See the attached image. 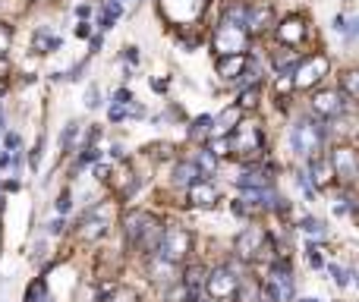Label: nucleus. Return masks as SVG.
Masks as SVG:
<instances>
[{
    "label": "nucleus",
    "mask_w": 359,
    "mask_h": 302,
    "mask_svg": "<svg viewBox=\"0 0 359 302\" xmlns=\"http://www.w3.org/2000/svg\"><path fill=\"white\" fill-rule=\"evenodd\" d=\"M123 230H126V242L136 249H145V252H155L158 242H161L164 226L158 217H151L149 211H129L126 220H123Z\"/></svg>",
    "instance_id": "nucleus-1"
},
{
    "label": "nucleus",
    "mask_w": 359,
    "mask_h": 302,
    "mask_svg": "<svg viewBox=\"0 0 359 302\" xmlns=\"http://www.w3.org/2000/svg\"><path fill=\"white\" fill-rule=\"evenodd\" d=\"M322 142H325V126L319 120L306 117L290 130V145L299 158H315L322 151Z\"/></svg>",
    "instance_id": "nucleus-2"
},
{
    "label": "nucleus",
    "mask_w": 359,
    "mask_h": 302,
    "mask_svg": "<svg viewBox=\"0 0 359 302\" xmlns=\"http://www.w3.org/2000/svg\"><path fill=\"white\" fill-rule=\"evenodd\" d=\"M246 48H249V32H246V26L224 16L221 26L215 28V51L224 57V54H243Z\"/></svg>",
    "instance_id": "nucleus-3"
},
{
    "label": "nucleus",
    "mask_w": 359,
    "mask_h": 302,
    "mask_svg": "<svg viewBox=\"0 0 359 302\" xmlns=\"http://www.w3.org/2000/svg\"><path fill=\"white\" fill-rule=\"evenodd\" d=\"M190 249H192L190 230H183V226H164L161 242H158L155 252L161 255V261H167V265H176V261H183L186 255H190Z\"/></svg>",
    "instance_id": "nucleus-4"
},
{
    "label": "nucleus",
    "mask_w": 359,
    "mask_h": 302,
    "mask_svg": "<svg viewBox=\"0 0 359 302\" xmlns=\"http://www.w3.org/2000/svg\"><path fill=\"white\" fill-rule=\"evenodd\" d=\"M262 148H265V139L256 123H237V130L227 139V151L237 154V158H256V154H262Z\"/></svg>",
    "instance_id": "nucleus-5"
},
{
    "label": "nucleus",
    "mask_w": 359,
    "mask_h": 302,
    "mask_svg": "<svg viewBox=\"0 0 359 302\" xmlns=\"http://www.w3.org/2000/svg\"><path fill=\"white\" fill-rule=\"evenodd\" d=\"M237 287H240V277H237V271L233 268H215V271L205 274V293H208L215 302L233 299Z\"/></svg>",
    "instance_id": "nucleus-6"
},
{
    "label": "nucleus",
    "mask_w": 359,
    "mask_h": 302,
    "mask_svg": "<svg viewBox=\"0 0 359 302\" xmlns=\"http://www.w3.org/2000/svg\"><path fill=\"white\" fill-rule=\"evenodd\" d=\"M293 89H312L315 82H322L328 76V57H306V60L297 63V69H293Z\"/></svg>",
    "instance_id": "nucleus-7"
},
{
    "label": "nucleus",
    "mask_w": 359,
    "mask_h": 302,
    "mask_svg": "<svg viewBox=\"0 0 359 302\" xmlns=\"http://www.w3.org/2000/svg\"><path fill=\"white\" fill-rule=\"evenodd\" d=\"M161 10L170 22L183 26V22H196L205 13V0H161Z\"/></svg>",
    "instance_id": "nucleus-8"
},
{
    "label": "nucleus",
    "mask_w": 359,
    "mask_h": 302,
    "mask_svg": "<svg viewBox=\"0 0 359 302\" xmlns=\"http://www.w3.org/2000/svg\"><path fill=\"white\" fill-rule=\"evenodd\" d=\"M265 249H268V236H265L262 226H249V230H243L237 240V255L243 261H258L265 255Z\"/></svg>",
    "instance_id": "nucleus-9"
},
{
    "label": "nucleus",
    "mask_w": 359,
    "mask_h": 302,
    "mask_svg": "<svg viewBox=\"0 0 359 302\" xmlns=\"http://www.w3.org/2000/svg\"><path fill=\"white\" fill-rule=\"evenodd\" d=\"M331 170L334 177L340 179V183H356L359 179V158H356V151L353 148H337L334 151V158H331Z\"/></svg>",
    "instance_id": "nucleus-10"
},
{
    "label": "nucleus",
    "mask_w": 359,
    "mask_h": 302,
    "mask_svg": "<svg viewBox=\"0 0 359 302\" xmlns=\"http://www.w3.org/2000/svg\"><path fill=\"white\" fill-rule=\"evenodd\" d=\"M268 290L278 296V302H290L293 299V274H290V265H287V261H274L272 265Z\"/></svg>",
    "instance_id": "nucleus-11"
},
{
    "label": "nucleus",
    "mask_w": 359,
    "mask_h": 302,
    "mask_svg": "<svg viewBox=\"0 0 359 302\" xmlns=\"http://www.w3.org/2000/svg\"><path fill=\"white\" fill-rule=\"evenodd\" d=\"M312 110L319 117H340L344 114V101H340V91H319L312 98Z\"/></svg>",
    "instance_id": "nucleus-12"
},
{
    "label": "nucleus",
    "mask_w": 359,
    "mask_h": 302,
    "mask_svg": "<svg viewBox=\"0 0 359 302\" xmlns=\"http://www.w3.org/2000/svg\"><path fill=\"white\" fill-rule=\"evenodd\" d=\"M205 274H208V271H205L202 265H192V268H186V274H183L186 302H196L199 296H202V290H205Z\"/></svg>",
    "instance_id": "nucleus-13"
},
{
    "label": "nucleus",
    "mask_w": 359,
    "mask_h": 302,
    "mask_svg": "<svg viewBox=\"0 0 359 302\" xmlns=\"http://www.w3.org/2000/svg\"><path fill=\"white\" fill-rule=\"evenodd\" d=\"M190 202L199 208H208L217 202V189L215 183H208V179H196V183L190 186Z\"/></svg>",
    "instance_id": "nucleus-14"
},
{
    "label": "nucleus",
    "mask_w": 359,
    "mask_h": 302,
    "mask_svg": "<svg viewBox=\"0 0 359 302\" xmlns=\"http://www.w3.org/2000/svg\"><path fill=\"white\" fill-rule=\"evenodd\" d=\"M278 38H281L284 44H299V42L306 38L303 19H299V16H287V19L278 26Z\"/></svg>",
    "instance_id": "nucleus-15"
},
{
    "label": "nucleus",
    "mask_w": 359,
    "mask_h": 302,
    "mask_svg": "<svg viewBox=\"0 0 359 302\" xmlns=\"http://www.w3.org/2000/svg\"><path fill=\"white\" fill-rule=\"evenodd\" d=\"M246 66V57L243 54H224L221 60H217V76H224V79H233V76H240Z\"/></svg>",
    "instance_id": "nucleus-16"
},
{
    "label": "nucleus",
    "mask_w": 359,
    "mask_h": 302,
    "mask_svg": "<svg viewBox=\"0 0 359 302\" xmlns=\"http://www.w3.org/2000/svg\"><path fill=\"white\" fill-rule=\"evenodd\" d=\"M268 26H272V7H252L246 13V28L249 32H265Z\"/></svg>",
    "instance_id": "nucleus-17"
},
{
    "label": "nucleus",
    "mask_w": 359,
    "mask_h": 302,
    "mask_svg": "<svg viewBox=\"0 0 359 302\" xmlns=\"http://www.w3.org/2000/svg\"><path fill=\"white\" fill-rule=\"evenodd\" d=\"M309 161H312V164H309V170H312V179H315V189H325V186L334 179L331 164H328V161H322L319 154H315V158H309Z\"/></svg>",
    "instance_id": "nucleus-18"
},
{
    "label": "nucleus",
    "mask_w": 359,
    "mask_h": 302,
    "mask_svg": "<svg viewBox=\"0 0 359 302\" xmlns=\"http://www.w3.org/2000/svg\"><path fill=\"white\" fill-rule=\"evenodd\" d=\"M240 189H265V186H272V177L265 170H246L237 177Z\"/></svg>",
    "instance_id": "nucleus-19"
},
{
    "label": "nucleus",
    "mask_w": 359,
    "mask_h": 302,
    "mask_svg": "<svg viewBox=\"0 0 359 302\" xmlns=\"http://www.w3.org/2000/svg\"><path fill=\"white\" fill-rule=\"evenodd\" d=\"M196 179H202V170H199L196 164H180V167L174 170V183H176V186H186V189H190Z\"/></svg>",
    "instance_id": "nucleus-20"
},
{
    "label": "nucleus",
    "mask_w": 359,
    "mask_h": 302,
    "mask_svg": "<svg viewBox=\"0 0 359 302\" xmlns=\"http://www.w3.org/2000/svg\"><path fill=\"white\" fill-rule=\"evenodd\" d=\"M334 28H337V35H344V38H359V16H337L334 19Z\"/></svg>",
    "instance_id": "nucleus-21"
},
{
    "label": "nucleus",
    "mask_w": 359,
    "mask_h": 302,
    "mask_svg": "<svg viewBox=\"0 0 359 302\" xmlns=\"http://www.w3.org/2000/svg\"><path fill=\"white\" fill-rule=\"evenodd\" d=\"M104 302H139V296L129 287H108L104 290Z\"/></svg>",
    "instance_id": "nucleus-22"
},
{
    "label": "nucleus",
    "mask_w": 359,
    "mask_h": 302,
    "mask_svg": "<svg viewBox=\"0 0 359 302\" xmlns=\"http://www.w3.org/2000/svg\"><path fill=\"white\" fill-rule=\"evenodd\" d=\"M340 95L359 98V69H350V73L340 76Z\"/></svg>",
    "instance_id": "nucleus-23"
},
{
    "label": "nucleus",
    "mask_w": 359,
    "mask_h": 302,
    "mask_svg": "<svg viewBox=\"0 0 359 302\" xmlns=\"http://www.w3.org/2000/svg\"><path fill=\"white\" fill-rule=\"evenodd\" d=\"M57 48H60V38H51L48 28H41V32L35 35V51H38V54H48V51H57Z\"/></svg>",
    "instance_id": "nucleus-24"
},
{
    "label": "nucleus",
    "mask_w": 359,
    "mask_h": 302,
    "mask_svg": "<svg viewBox=\"0 0 359 302\" xmlns=\"http://www.w3.org/2000/svg\"><path fill=\"white\" fill-rule=\"evenodd\" d=\"M297 63H299V57H297V54H290V51H284V54L274 57V69H278L281 76H290L293 69H297Z\"/></svg>",
    "instance_id": "nucleus-25"
},
{
    "label": "nucleus",
    "mask_w": 359,
    "mask_h": 302,
    "mask_svg": "<svg viewBox=\"0 0 359 302\" xmlns=\"http://www.w3.org/2000/svg\"><path fill=\"white\" fill-rule=\"evenodd\" d=\"M258 293H262V290H258L256 283L240 281V287H237V293H233V299H240V302H258Z\"/></svg>",
    "instance_id": "nucleus-26"
},
{
    "label": "nucleus",
    "mask_w": 359,
    "mask_h": 302,
    "mask_svg": "<svg viewBox=\"0 0 359 302\" xmlns=\"http://www.w3.org/2000/svg\"><path fill=\"white\" fill-rule=\"evenodd\" d=\"M211 123H215V120H211V117H199L196 123L190 126V139H192V142H199V139H205V136H208V132H211Z\"/></svg>",
    "instance_id": "nucleus-27"
},
{
    "label": "nucleus",
    "mask_w": 359,
    "mask_h": 302,
    "mask_svg": "<svg viewBox=\"0 0 359 302\" xmlns=\"http://www.w3.org/2000/svg\"><path fill=\"white\" fill-rule=\"evenodd\" d=\"M123 13V3H117V0H108V7H104V16H101V28H110L117 22V16Z\"/></svg>",
    "instance_id": "nucleus-28"
},
{
    "label": "nucleus",
    "mask_w": 359,
    "mask_h": 302,
    "mask_svg": "<svg viewBox=\"0 0 359 302\" xmlns=\"http://www.w3.org/2000/svg\"><path fill=\"white\" fill-rule=\"evenodd\" d=\"M26 302H51L48 299V287L41 281H35L32 287H28V293H26Z\"/></svg>",
    "instance_id": "nucleus-29"
},
{
    "label": "nucleus",
    "mask_w": 359,
    "mask_h": 302,
    "mask_svg": "<svg viewBox=\"0 0 359 302\" xmlns=\"http://www.w3.org/2000/svg\"><path fill=\"white\" fill-rule=\"evenodd\" d=\"M196 167L202 173H211L217 167V154H215V151H202V154H199V161H196Z\"/></svg>",
    "instance_id": "nucleus-30"
},
{
    "label": "nucleus",
    "mask_w": 359,
    "mask_h": 302,
    "mask_svg": "<svg viewBox=\"0 0 359 302\" xmlns=\"http://www.w3.org/2000/svg\"><path fill=\"white\" fill-rule=\"evenodd\" d=\"M10 44H13V32H10V26H3V22H0V57L10 51Z\"/></svg>",
    "instance_id": "nucleus-31"
},
{
    "label": "nucleus",
    "mask_w": 359,
    "mask_h": 302,
    "mask_svg": "<svg viewBox=\"0 0 359 302\" xmlns=\"http://www.w3.org/2000/svg\"><path fill=\"white\" fill-rule=\"evenodd\" d=\"M258 104V89H243V98H240V107L252 110Z\"/></svg>",
    "instance_id": "nucleus-32"
},
{
    "label": "nucleus",
    "mask_w": 359,
    "mask_h": 302,
    "mask_svg": "<svg viewBox=\"0 0 359 302\" xmlns=\"http://www.w3.org/2000/svg\"><path fill=\"white\" fill-rule=\"evenodd\" d=\"M303 230L306 233H312V236H325V226H322V220H315V217H306Z\"/></svg>",
    "instance_id": "nucleus-33"
},
{
    "label": "nucleus",
    "mask_w": 359,
    "mask_h": 302,
    "mask_svg": "<svg viewBox=\"0 0 359 302\" xmlns=\"http://www.w3.org/2000/svg\"><path fill=\"white\" fill-rule=\"evenodd\" d=\"M76 136H79V123H69L67 130H63V136H60V145H63V148H69Z\"/></svg>",
    "instance_id": "nucleus-34"
},
{
    "label": "nucleus",
    "mask_w": 359,
    "mask_h": 302,
    "mask_svg": "<svg viewBox=\"0 0 359 302\" xmlns=\"http://www.w3.org/2000/svg\"><path fill=\"white\" fill-rule=\"evenodd\" d=\"M306 252H309V265L312 268H322V252H319V246H315V242H309V246H306Z\"/></svg>",
    "instance_id": "nucleus-35"
},
{
    "label": "nucleus",
    "mask_w": 359,
    "mask_h": 302,
    "mask_svg": "<svg viewBox=\"0 0 359 302\" xmlns=\"http://www.w3.org/2000/svg\"><path fill=\"white\" fill-rule=\"evenodd\" d=\"M334 281H337L340 287H347V283H350V271H347V268H334Z\"/></svg>",
    "instance_id": "nucleus-36"
},
{
    "label": "nucleus",
    "mask_w": 359,
    "mask_h": 302,
    "mask_svg": "<svg viewBox=\"0 0 359 302\" xmlns=\"http://www.w3.org/2000/svg\"><path fill=\"white\" fill-rule=\"evenodd\" d=\"M85 104H88V107H98V104H101V101H98V89H95V85L88 89V95H85Z\"/></svg>",
    "instance_id": "nucleus-37"
},
{
    "label": "nucleus",
    "mask_w": 359,
    "mask_h": 302,
    "mask_svg": "<svg viewBox=\"0 0 359 302\" xmlns=\"http://www.w3.org/2000/svg\"><path fill=\"white\" fill-rule=\"evenodd\" d=\"M57 211H60V214H67V211H69V193H63L60 199H57Z\"/></svg>",
    "instance_id": "nucleus-38"
},
{
    "label": "nucleus",
    "mask_w": 359,
    "mask_h": 302,
    "mask_svg": "<svg viewBox=\"0 0 359 302\" xmlns=\"http://www.w3.org/2000/svg\"><path fill=\"white\" fill-rule=\"evenodd\" d=\"M129 101H133V95H129L126 89H120V91L114 95V104H129Z\"/></svg>",
    "instance_id": "nucleus-39"
},
{
    "label": "nucleus",
    "mask_w": 359,
    "mask_h": 302,
    "mask_svg": "<svg viewBox=\"0 0 359 302\" xmlns=\"http://www.w3.org/2000/svg\"><path fill=\"white\" fill-rule=\"evenodd\" d=\"M92 161H98V151L95 148H85V151H82V164H92Z\"/></svg>",
    "instance_id": "nucleus-40"
},
{
    "label": "nucleus",
    "mask_w": 359,
    "mask_h": 302,
    "mask_svg": "<svg viewBox=\"0 0 359 302\" xmlns=\"http://www.w3.org/2000/svg\"><path fill=\"white\" fill-rule=\"evenodd\" d=\"M258 302H278V296H274V293H272V290L265 287V290H262V293H258Z\"/></svg>",
    "instance_id": "nucleus-41"
},
{
    "label": "nucleus",
    "mask_w": 359,
    "mask_h": 302,
    "mask_svg": "<svg viewBox=\"0 0 359 302\" xmlns=\"http://www.w3.org/2000/svg\"><path fill=\"white\" fill-rule=\"evenodd\" d=\"M76 35H79V38H88V35H92V26H85V22H82V26L76 28Z\"/></svg>",
    "instance_id": "nucleus-42"
},
{
    "label": "nucleus",
    "mask_w": 359,
    "mask_h": 302,
    "mask_svg": "<svg viewBox=\"0 0 359 302\" xmlns=\"http://www.w3.org/2000/svg\"><path fill=\"white\" fill-rule=\"evenodd\" d=\"M151 89H155V91H167V79H155V82H151Z\"/></svg>",
    "instance_id": "nucleus-43"
},
{
    "label": "nucleus",
    "mask_w": 359,
    "mask_h": 302,
    "mask_svg": "<svg viewBox=\"0 0 359 302\" xmlns=\"http://www.w3.org/2000/svg\"><path fill=\"white\" fill-rule=\"evenodd\" d=\"M126 60H129V63H136V60H139V54H136V48H126Z\"/></svg>",
    "instance_id": "nucleus-44"
},
{
    "label": "nucleus",
    "mask_w": 359,
    "mask_h": 302,
    "mask_svg": "<svg viewBox=\"0 0 359 302\" xmlns=\"http://www.w3.org/2000/svg\"><path fill=\"white\" fill-rule=\"evenodd\" d=\"M16 145H19V136H13V132H10V136H7V148H16Z\"/></svg>",
    "instance_id": "nucleus-45"
},
{
    "label": "nucleus",
    "mask_w": 359,
    "mask_h": 302,
    "mask_svg": "<svg viewBox=\"0 0 359 302\" xmlns=\"http://www.w3.org/2000/svg\"><path fill=\"white\" fill-rule=\"evenodd\" d=\"M10 164V154H0V167H7Z\"/></svg>",
    "instance_id": "nucleus-46"
},
{
    "label": "nucleus",
    "mask_w": 359,
    "mask_h": 302,
    "mask_svg": "<svg viewBox=\"0 0 359 302\" xmlns=\"http://www.w3.org/2000/svg\"><path fill=\"white\" fill-rule=\"evenodd\" d=\"M0 132H3V110H0Z\"/></svg>",
    "instance_id": "nucleus-47"
},
{
    "label": "nucleus",
    "mask_w": 359,
    "mask_h": 302,
    "mask_svg": "<svg viewBox=\"0 0 359 302\" xmlns=\"http://www.w3.org/2000/svg\"><path fill=\"white\" fill-rule=\"evenodd\" d=\"M299 302H315V299H299Z\"/></svg>",
    "instance_id": "nucleus-48"
},
{
    "label": "nucleus",
    "mask_w": 359,
    "mask_h": 302,
    "mask_svg": "<svg viewBox=\"0 0 359 302\" xmlns=\"http://www.w3.org/2000/svg\"><path fill=\"white\" fill-rule=\"evenodd\" d=\"M356 287H359V274H356Z\"/></svg>",
    "instance_id": "nucleus-49"
},
{
    "label": "nucleus",
    "mask_w": 359,
    "mask_h": 302,
    "mask_svg": "<svg viewBox=\"0 0 359 302\" xmlns=\"http://www.w3.org/2000/svg\"><path fill=\"white\" fill-rule=\"evenodd\" d=\"M117 3H123V0H117Z\"/></svg>",
    "instance_id": "nucleus-50"
}]
</instances>
